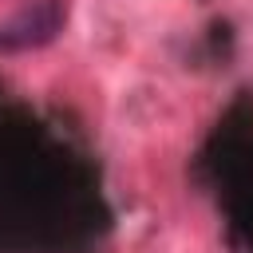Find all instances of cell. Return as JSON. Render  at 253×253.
I'll list each match as a JSON object with an SVG mask.
<instances>
[{
	"label": "cell",
	"mask_w": 253,
	"mask_h": 253,
	"mask_svg": "<svg viewBox=\"0 0 253 253\" xmlns=\"http://www.w3.org/2000/svg\"><path fill=\"white\" fill-rule=\"evenodd\" d=\"M111 229L115 210L87 134L0 83V253H103Z\"/></svg>",
	"instance_id": "1"
},
{
	"label": "cell",
	"mask_w": 253,
	"mask_h": 253,
	"mask_svg": "<svg viewBox=\"0 0 253 253\" xmlns=\"http://www.w3.org/2000/svg\"><path fill=\"white\" fill-rule=\"evenodd\" d=\"M190 178L210 194L221 213V229L233 253H253V95L237 99L217 115L202 138Z\"/></svg>",
	"instance_id": "2"
},
{
	"label": "cell",
	"mask_w": 253,
	"mask_h": 253,
	"mask_svg": "<svg viewBox=\"0 0 253 253\" xmlns=\"http://www.w3.org/2000/svg\"><path fill=\"white\" fill-rule=\"evenodd\" d=\"M67 24L63 0H28L8 20H0V51H28L51 43Z\"/></svg>",
	"instance_id": "3"
}]
</instances>
